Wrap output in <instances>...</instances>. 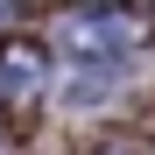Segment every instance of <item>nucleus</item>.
Listing matches in <instances>:
<instances>
[{"label": "nucleus", "mask_w": 155, "mask_h": 155, "mask_svg": "<svg viewBox=\"0 0 155 155\" xmlns=\"http://www.w3.org/2000/svg\"><path fill=\"white\" fill-rule=\"evenodd\" d=\"M134 42H141L134 14H78V21H64V49L71 57H92V64H120Z\"/></svg>", "instance_id": "nucleus-1"}, {"label": "nucleus", "mask_w": 155, "mask_h": 155, "mask_svg": "<svg viewBox=\"0 0 155 155\" xmlns=\"http://www.w3.org/2000/svg\"><path fill=\"white\" fill-rule=\"evenodd\" d=\"M0 92L7 99H35L42 92V49H28V42L0 49Z\"/></svg>", "instance_id": "nucleus-2"}, {"label": "nucleus", "mask_w": 155, "mask_h": 155, "mask_svg": "<svg viewBox=\"0 0 155 155\" xmlns=\"http://www.w3.org/2000/svg\"><path fill=\"white\" fill-rule=\"evenodd\" d=\"M7 7H14V0H0V14H7Z\"/></svg>", "instance_id": "nucleus-3"}]
</instances>
